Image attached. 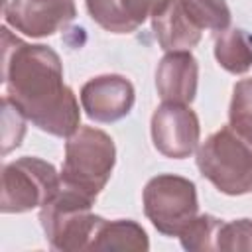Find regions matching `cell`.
Listing matches in <instances>:
<instances>
[{
	"instance_id": "obj_1",
	"label": "cell",
	"mask_w": 252,
	"mask_h": 252,
	"mask_svg": "<svg viewBox=\"0 0 252 252\" xmlns=\"http://www.w3.org/2000/svg\"><path fill=\"white\" fill-rule=\"evenodd\" d=\"M2 81L4 96L39 130L61 138L79 130V102L63 83V65L51 47L26 43L2 28Z\"/></svg>"
},
{
	"instance_id": "obj_2",
	"label": "cell",
	"mask_w": 252,
	"mask_h": 252,
	"mask_svg": "<svg viewBox=\"0 0 252 252\" xmlns=\"http://www.w3.org/2000/svg\"><path fill=\"white\" fill-rule=\"evenodd\" d=\"M116 161L112 138L93 126H83L67 138L65 161L61 167V185L89 199L104 189Z\"/></svg>"
},
{
	"instance_id": "obj_3",
	"label": "cell",
	"mask_w": 252,
	"mask_h": 252,
	"mask_svg": "<svg viewBox=\"0 0 252 252\" xmlns=\"http://www.w3.org/2000/svg\"><path fill=\"white\" fill-rule=\"evenodd\" d=\"M197 167L220 193L252 191V146L230 126L211 134L197 148Z\"/></svg>"
},
{
	"instance_id": "obj_4",
	"label": "cell",
	"mask_w": 252,
	"mask_h": 252,
	"mask_svg": "<svg viewBox=\"0 0 252 252\" xmlns=\"http://www.w3.org/2000/svg\"><path fill=\"white\" fill-rule=\"evenodd\" d=\"M93 203V199L79 191L59 187L39 211V220L51 248L65 252L91 250L93 238L102 222L100 217L91 213Z\"/></svg>"
},
{
	"instance_id": "obj_5",
	"label": "cell",
	"mask_w": 252,
	"mask_h": 252,
	"mask_svg": "<svg viewBox=\"0 0 252 252\" xmlns=\"http://www.w3.org/2000/svg\"><path fill=\"white\" fill-rule=\"evenodd\" d=\"M142 201L146 217L165 236H179L199 211L193 181L171 173L152 177L144 187Z\"/></svg>"
},
{
	"instance_id": "obj_6",
	"label": "cell",
	"mask_w": 252,
	"mask_h": 252,
	"mask_svg": "<svg viewBox=\"0 0 252 252\" xmlns=\"http://www.w3.org/2000/svg\"><path fill=\"white\" fill-rule=\"evenodd\" d=\"M61 187V175L39 158H20L2 169V213H26L43 207Z\"/></svg>"
},
{
	"instance_id": "obj_7",
	"label": "cell",
	"mask_w": 252,
	"mask_h": 252,
	"mask_svg": "<svg viewBox=\"0 0 252 252\" xmlns=\"http://www.w3.org/2000/svg\"><path fill=\"white\" fill-rule=\"evenodd\" d=\"M199 118L181 102H161L152 116V140L159 154L171 159L189 158L199 146Z\"/></svg>"
},
{
	"instance_id": "obj_8",
	"label": "cell",
	"mask_w": 252,
	"mask_h": 252,
	"mask_svg": "<svg viewBox=\"0 0 252 252\" xmlns=\"http://www.w3.org/2000/svg\"><path fill=\"white\" fill-rule=\"evenodd\" d=\"M75 14V0H8L4 4L6 24L32 37L57 33Z\"/></svg>"
},
{
	"instance_id": "obj_9",
	"label": "cell",
	"mask_w": 252,
	"mask_h": 252,
	"mask_svg": "<svg viewBox=\"0 0 252 252\" xmlns=\"http://www.w3.org/2000/svg\"><path fill=\"white\" fill-rule=\"evenodd\" d=\"M81 106L96 122H116L134 106V87L122 75H100L81 89Z\"/></svg>"
},
{
	"instance_id": "obj_10",
	"label": "cell",
	"mask_w": 252,
	"mask_h": 252,
	"mask_svg": "<svg viewBox=\"0 0 252 252\" xmlns=\"http://www.w3.org/2000/svg\"><path fill=\"white\" fill-rule=\"evenodd\" d=\"M150 18L154 33L165 51H187L201 39L203 30L187 14L181 0H159Z\"/></svg>"
},
{
	"instance_id": "obj_11",
	"label": "cell",
	"mask_w": 252,
	"mask_h": 252,
	"mask_svg": "<svg viewBox=\"0 0 252 252\" xmlns=\"http://www.w3.org/2000/svg\"><path fill=\"white\" fill-rule=\"evenodd\" d=\"M199 65L189 51H169L158 65L156 89L163 102L189 104L197 93Z\"/></svg>"
},
{
	"instance_id": "obj_12",
	"label": "cell",
	"mask_w": 252,
	"mask_h": 252,
	"mask_svg": "<svg viewBox=\"0 0 252 252\" xmlns=\"http://www.w3.org/2000/svg\"><path fill=\"white\" fill-rule=\"evenodd\" d=\"M159 0H85L91 18L106 32L130 33L138 30Z\"/></svg>"
},
{
	"instance_id": "obj_13",
	"label": "cell",
	"mask_w": 252,
	"mask_h": 252,
	"mask_svg": "<svg viewBox=\"0 0 252 252\" xmlns=\"http://www.w3.org/2000/svg\"><path fill=\"white\" fill-rule=\"evenodd\" d=\"M148 234L146 230L134 222V220H104L100 222L91 250H136L144 252L148 250Z\"/></svg>"
},
{
	"instance_id": "obj_14",
	"label": "cell",
	"mask_w": 252,
	"mask_h": 252,
	"mask_svg": "<svg viewBox=\"0 0 252 252\" xmlns=\"http://www.w3.org/2000/svg\"><path fill=\"white\" fill-rule=\"evenodd\" d=\"M215 57L222 69L242 75L252 67V37L242 30L219 32L215 39Z\"/></svg>"
},
{
	"instance_id": "obj_15",
	"label": "cell",
	"mask_w": 252,
	"mask_h": 252,
	"mask_svg": "<svg viewBox=\"0 0 252 252\" xmlns=\"http://www.w3.org/2000/svg\"><path fill=\"white\" fill-rule=\"evenodd\" d=\"M228 126L252 146V79H242L232 89Z\"/></svg>"
},
{
	"instance_id": "obj_16",
	"label": "cell",
	"mask_w": 252,
	"mask_h": 252,
	"mask_svg": "<svg viewBox=\"0 0 252 252\" xmlns=\"http://www.w3.org/2000/svg\"><path fill=\"white\" fill-rule=\"evenodd\" d=\"M181 4L201 30L224 32L230 24V10L224 0H181Z\"/></svg>"
},
{
	"instance_id": "obj_17",
	"label": "cell",
	"mask_w": 252,
	"mask_h": 252,
	"mask_svg": "<svg viewBox=\"0 0 252 252\" xmlns=\"http://www.w3.org/2000/svg\"><path fill=\"white\" fill-rule=\"evenodd\" d=\"M222 220L211 215H197L179 234L187 250H217V236Z\"/></svg>"
},
{
	"instance_id": "obj_18",
	"label": "cell",
	"mask_w": 252,
	"mask_h": 252,
	"mask_svg": "<svg viewBox=\"0 0 252 252\" xmlns=\"http://www.w3.org/2000/svg\"><path fill=\"white\" fill-rule=\"evenodd\" d=\"M217 250H252V220L238 219L222 222L217 236Z\"/></svg>"
},
{
	"instance_id": "obj_19",
	"label": "cell",
	"mask_w": 252,
	"mask_h": 252,
	"mask_svg": "<svg viewBox=\"0 0 252 252\" xmlns=\"http://www.w3.org/2000/svg\"><path fill=\"white\" fill-rule=\"evenodd\" d=\"M26 116L18 110V106L4 96L2 98V154L6 156L12 148L20 146L26 132Z\"/></svg>"
}]
</instances>
